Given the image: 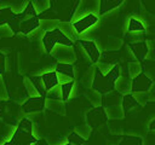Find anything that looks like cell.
Segmentation results:
<instances>
[{"label": "cell", "mask_w": 155, "mask_h": 145, "mask_svg": "<svg viewBox=\"0 0 155 145\" xmlns=\"http://www.w3.org/2000/svg\"><path fill=\"white\" fill-rule=\"evenodd\" d=\"M80 2V0H51L48 1V7L38 13V18L39 21L57 19L62 23H69Z\"/></svg>", "instance_id": "6da1fadb"}, {"label": "cell", "mask_w": 155, "mask_h": 145, "mask_svg": "<svg viewBox=\"0 0 155 145\" xmlns=\"http://www.w3.org/2000/svg\"><path fill=\"white\" fill-rule=\"evenodd\" d=\"M13 34H30L40 25V21L38 18V12L33 1H28L24 10L15 14V17L7 24Z\"/></svg>", "instance_id": "7a4b0ae2"}, {"label": "cell", "mask_w": 155, "mask_h": 145, "mask_svg": "<svg viewBox=\"0 0 155 145\" xmlns=\"http://www.w3.org/2000/svg\"><path fill=\"white\" fill-rule=\"evenodd\" d=\"M120 74H121V68L119 64H115L105 75L99 69H97L91 85L92 89L98 92L102 95L114 91L116 86V81L120 77Z\"/></svg>", "instance_id": "3957f363"}, {"label": "cell", "mask_w": 155, "mask_h": 145, "mask_svg": "<svg viewBox=\"0 0 155 145\" xmlns=\"http://www.w3.org/2000/svg\"><path fill=\"white\" fill-rule=\"evenodd\" d=\"M38 139L33 134V122L30 118H23L17 126L13 135L4 145H33Z\"/></svg>", "instance_id": "277c9868"}, {"label": "cell", "mask_w": 155, "mask_h": 145, "mask_svg": "<svg viewBox=\"0 0 155 145\" xmlns=\"http://www.w3.org/2000/svg\"><path fill=\"white\" fill-rule=\"evenodd\" d=\"M56 45H63L67 47H73L75 44L69 36H67L58 28L45 31V34L42 36V46H44L46 53H51Z\"/></svg>", "instance_id": "5b68a950"}, {"label": "cell", "mask_w": 155, "mask_h": 145, "mask_svg": "<svg viewBox=\"0 0 155 145\" xmlns=\"http://www.w3.org/2000/svg\"><path fill=\"white\" fill-rule=\"evenodd\" d=\"M86 121L91 126V128L97 129V128H99V127H102V126H104L107 123V121H108L107 111L102 106L93 108L90 111H87V114H86Z\"/></svg>", "instance_id": "8992f818"}, {"label": "cell", "mask_w": 155, "mask_h": 145, "mask_svg": "<svg viewBox=\"0 0 155 145\" xmlns=\"http://www.w3.org/2000/svg\"><path fill=\"white\" fill-rule=\"evenodd\" d=\"M153 85H154V81L151 79H149L145 74L139 71L131 80V94L148 92L153 87Z\"/></svg>", "instance_id": "52a82bcc"}, {"label": "cell", "mask_w": 155, "mask_h": 145, "mask_svg": "<svg viewBox=\"0 0 155 145\" xmlns=\"http://www.w3.org/2000/svg\"><path fill=\"white\" fill-rule=\"evenodd\" d=\"M97 22H98V16H97V14H94V13H87V14H85L84 17L79 18L78 21L73 22L71 25H73L74 30H75L78 34H81V33H84L85 30H87L88 28L93 27Z\"/></svg>", "instance_id": "ba28073f"}, {"label": "cell", "mask_w": 155, "mask_h": 145, "mask_svg": "<svg viewBox=\"0 0 155 145\" xmlns=\"http://www.w3.org/2000/svg\"><path fill=\"white\" fill-rule=\"evenodd\" d=\"M23 112L31 114V112H39L45 109V98L41 97H30L28 98L22 105H21Z\"/></svg>", "instance_id": "9c48e42d"}, {"label": "cell", "mask_w": 155, "mask_h": 145, "mask_svg": "<svg viewBox=\"0 0 155 145\" xmlns=\"http://www.w3.org/2000/svg\"><path fill=\"white\" fill-rule=\"evenodd\" d=\"M76 44H79L84 51L86 52V54L88 56V58L91 59L92 63H97L98 59L101 58V52L96 45L94 41H90V40H82V39H76L75 40Z\"/></svg>", "instance_id": "30bf717a"}, {"label": "cell", "mask_w": 155, "mask_h": 145, "mask_svg": "<svg viewBox=\"0 0 155 145\" xmlns=\"http://www.w3.org/2000/svg\"><path fill=\"white\" fill-rule=\"evenodd\" d=\"M128 47L130 50L132 51L134 58L140 63L143 62L147 56H148V52H149V47H148V44L147 41L144 40H140V41H132L128 44Z\"/></svg>", "instance_id": "8fae6325"}, {"label": "cell", "mask_w": 155, "mask_h": 145, "mask_svg": "<svg viewBox=\"0 0 155 145\" xmlns=\"http://www.w3.org/2000/svg\"><path fill=\"white\" fill-rule=\"evenodd\" d=\"M121 106H122L124 115L127 116V115H130L133 110L140 108V104H139V102L133 97V94L126 93V94H122V98H121Z\"/></svg>", "instance_id": "7c38bea8"}, {"label": "cell", "mask_w": 155, "mask_h": 145, "mask_svg": "<svg viewBox=\"0 0 155 145\" xmlns=\"http://www.w3.org/2000/svg\"><path fill=\"white\" fill-rule=\"evenodd\" d=\"M121 98H122V94L115 89L107 94H103L102 95V108L105 110L107 108L117 106L119 104H121Z\"/></svg>", "instance_id": "4fadbf2b"}, {"label": "cell", "mask_w": 155, "mask_h": 145, "mask_svg": "<svg viewBox=\"0 0 155 145\" xmlns=\"http://www.w3.org/2000/svg\"><path fill=\"white\" fill-rule=\"evenodd\" d=\"M41 77V81H42V85H44V88L45 91L48 93L52 88H54L59 80H58V75L56 74V71H47V72H44L42 75H40Z\"/></svg>", "instance_id": "5bb4252c"}, {"label": "cell", "mask_w": 155, "mask_h": 145, "mask_svg": "<svg viewBox=\"0 0 155 145\" xmlns=\"http://www.w3.org/2000/svg\"><path fill=\"white\" fill-rule=\"evenodd\" d=\"M121 4H124V0H101L99 1V11H98V17L103 16L111 10L119 7Z\"/></svg>", "instance_id": "9a60e30c"}, {"label": "cell", "mask_w": 155, "mask_h": 145, "mask_svg": "<svg viewBox=\"0 0 155 145\" xmlns=\"http://www.w3.org/2000/svg\"><path fill=\"white\" fill-rule=\"evenodd\" d=\"M28 79H29V81L31 82V85H33V87L35 88V91L38 92L39 97L46 99V97H47V92H46L45 88H44V85H42V81H41L40 75H29Z\"/></svg>", "instance_id": "2e32d148"}, {"label": "cell", "mask_w": 155, "mask_h": 145, "mask_svg": "<svg viewBox=\"0 0 155 145\" xmlns=\"http://www.w3.org/2000/svg\"><path fill=\"white\" fill-rule=\"evenodd\" d=\"M56 74H61L64 75L67 77H69L71 81L74 79V65L73 64H67V63H57L56 65Z\"/></svg>", "instance_id": "e0dca14e"}, {"label": "cell", "mask_w": 155, "mask_h": 145, "mask_svg": "<svg viewBox=\"0 0 155 145\" xmlns=\"http://www.w3.org/2000/svg\"><path fill=\"white\" fill-rule=\"evenodd\" d=\"M16 12H13L10 7L0 8V27L4 24H8V22L15 17Z\"/></svg>", "instance_id": "ac0fdd59"}, {"label": "cell", "mask_w": 155, "mask_h": 145, "mask_svg": "<svg viewBox=\"0 0 155 145\" xmlns=\"http://www.w3.org/2000/svg\"><path fill=\"white\" fill-rule=\"evenodd\" d=\"M132 31H145V27L144 24L138 21L134 17H131L128 21V25H127V33H132Z\"/></svg>", "instance_id": "d6986e66"}, {"label": "cell", "mask_w": 155, "mask_h": 145, "mask_svg": "<svg viewBox=\"0 0 155 145\" xmlns=\"http://www.w3.org/2000/svg\"><path fill=\"white\" fill-rule=\"evenodd\" d=\"M67 141H68V144H70V145H85V144L87 143V140H86L84 137H81L80 134H78L76 132H71V133L68 135Z\"/></svg>", "instance_id": "ffe728a7"}, {"label": "cell", "mask_w": 155, "mask_h": 145, "mask_svg": "<svg viewBox=\"0 0 155 145\" xmlns=\"http://www.w3.org/2000/svg\"><path fill=\"white\" fill-rule=\"evenodd\" d=\"M74 87V81H68L61 85V92H62V99L67 102L69 99V95L71 93V89Z\"/></svg>", "instance_id": "44dd1931"}, {"label": "cell", "mask_w": 155, "mask_h": 145, "mask_svg": "<svg viewBox=\"0 0 155 145\" xmlns=\"http://www.w3.org/2000/svg\"><path fill=\"white\" fill-rule=\"evenodd\" d=\"M6 72V56L5 53L0 52V75Z\"/></svg>", "instance_id": "7402d4cb"}, {"label": "cell", "mask_w": 155, "mask_h": 145, "mask_svg": "<svg viewBox=\"0 0 155 145\" xmlns=\"http://www.w3.org/2000/svg\"><path fill=\"white\" fill-rule=\"evenodd\" d=\"M10 100H0V117L4 115V112H5V109L10 105Z\"/></svg>", "instance_id": "603a6c76"}, {"label": "cell", "mask_w": 155, "mask_h": 145, "mask_svg": "<svg viewBox=\"0 0 155 145\" xmlns=\"http://www.w3.org/2000/svg\"><path fill=\"white\" fill-rule=\"evenodd\" d=\"M33 145H48V144H47V141L45 139H38Z\"/></svg>", "instance_id": "cb8c5ba5"}, {"label": "cell", "mask_w": 155, "mask_h": 145, "mask_svg": "<svg viewBox=\"0 0 155 145\" xmlns=\"http://www.w3.org/2000/svg\"><path fill=\"white\" fill-rule=\"evenodd\" d=\"M154 126H155V120H151L149 123V130L150 133H154Z\"/></svg>", "instance_id": "d4e9b609"}, {"label": "cell", "mask_w": 155, "mask_h": 145, "mask_svg": "<svg viewBox=\"0 0 155 145\" xmlns=\"http://www.w3.org/2000/svg\"><path fill=\"white\" fill-rule=\"evenodd\" d=\"M64 145H70V144H68V143H67V144H64Z\"/></svg>", "instance_id": "484cf974"}]
</instances>
